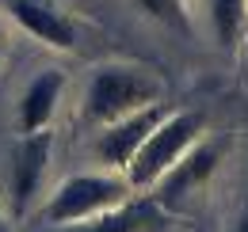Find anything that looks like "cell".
<instances>
[{
    "instance_id": "obj_1",
    "label": "cell",
    "mask_w": 248,
    "mask_h": 232,
    "mask_svg": "<svg viewBox=\"0 0 248 232\" xmlns=\"http://www.w3.org/2000/svg\"><path fill=\"white\" fill-rule=\"evenodd\" d=\"M164 84L156 80L149 69L138 65H103L95 69L88 91H84V118L95 126H111L119 118L134 115L149 103H160Z\"/></svg>"
},
{
    "instance_id": "obj_2",
    "label": "cell",
    "mask_w": 248,
    "mask_h": 232,
    "mask_svg": "<svg viewBox=\"0 0 248 232\" xmlns=\"http://www.w3.org/2000/svg\"><path fill=\"white\" fill-rule=\"evenodd\" d=\"M202 130H206V118L199 111H168L164 122L145 137V145L138 148V156L130 160V168H126L130 187H138V190L141 187H156L164 175L172 172V164L202 137Z\"/></svg>"
},
{
    "instance_id": "obj_3",
    "label": "cell",
    "mask_w": 248,
    "mask_h": 232,
    "mask_svg": "<svg viewBox=\"0 0 248 232\" xmlns=\"http://www.w3.org/2000/svg\"><path fill=\"white\" fill-rule=\"evenodd\" d=\"M126 194H130V179H119V175H73L46 202L42 221L58 225V229L77 225V221H88V217H99V213L123 205Z\"/></svg>"
},
{
    "instance_id": "obj_4",
    "label": "cell",
    "mask_w": 248,
    "mask_h": 232,
    "mask_svg": "<svg viewBox=\"0 0 248 232\" xmlns=\"http://www.w3.org/2000/svg\"><path fill=\"white\" fill-rule=\"evenodd\" d=\"M164 115H168L164 103H149V107H141V111H134V115H126V118H119V122H111V126H103V133L95 137V156H99L107 168L126 172L130 160L138 156V148L145 145V137L164 122Z\"/></svg>"
},
{
    "instance_id": "obj_5",
    "label": "cell",
    "mask_w": 248,
    "mask_h": 232,
    "mask_svg": "<svg viewBox=\"0 0 248 232\" xmlns=\"http://www.w3.org/2000/svg\"><path fill=\"white\" fill-rule=\"evenodd\" d=\"M221 156H225V141H202V137H199V141L172 164V172L156 183L160 198H164V202H176V198H187L191 190H199V187L217 172Z\"/></svg>"
},
{
    "instance_id": "obj_6",
    "label": "cell",
    "mask_w": 248,
    "mask_h": 232,
    "mask_svg": "<svg viewBox=\"0 0 248 232\" xmlns=\"http://www.w3.org/2000/svg\"><path fill=\"white\" fill-rule=\"evenodd\" d=\"M50 148H54V141L42 130V133H23V141L12 152V205L19 213L38 194V183H42L46 164H50Z\"/></svg>"
},
{
    "instance_id": "obj_7",
    "label": "cell",
    "mask_w": 248,
    "mask_h": 232,
    "mask_svg": "<svg viewBox=\"0 0 248 232\" xmlns=\"http://www.w3.org/2000/svg\"><path fill=\"white\" fill-rule=\"evenodd\" d=\"M8 12L38 42H46L54 50H73L77 46V27L65 19L54 4H46V0H8Z\"/></svg>"
},
{
    "instance_id": "obj_8",
    "label": "cell",
    "mask_w": 248,
    "mask_h": 232,
    "mask_svg": "<svg viewBox=\"0 0 248 232\" xmlns=\"http://www.w3.org/2000/svg\"><path fill=\"white\" fill-rule=\"evenodd\" d=\"M62 87H65V76L58 69L38 72L27 84L23 99H19V130L23 133H42L50 126V118H54L58 103H62Z\"/></svg>"
},
{
    "instance_id": "obj_9",
    "label": "cell",
    "mask_w": 248,
    "mask_h": 232,
    "mask_svg": "<svg viewBox=\"0 0 248 232\" xmlns=\"http://www.w3.org/2000/svg\"><path fill=\"white\" fill-rule=\"evenodd\" d=\"M156 217L153 202H130V205H115L99 217H88V221H77V225H65V232H141L149 221Z\"/></svg>"
},
{
    "instance_id": "obj_10",
    "label": "cell",
    "mask_w": 248,
    "mask_h": 232,
    "mask_svg": "<svg viewBox=\"0 0 248 232\" xmlns=\"http://www.w3.org/2000/svg\"><path fill=\"white\" fill-rule=\"evenodd\" d=\"M248 15V0H210V23H214V38L221 50H233L241 42Z\"/></svg>"
},
{
    "instance_id": "obj_11",
    "label": "cell",
    "mask_w": 248,
    "mask_h": 232,
    "mask_svg": "<svg viewBox=\"0 0 248 232\" xmlns=\"http://www.w3.org/2000/svg\"><path fill=\"white\" fill-rule=\"evenodd\" d=\"M138 8L172 30H191V15H187L184 0H138Z\"/></svg>"
},
{
    "instance_id": "obj_12",
    "label": "cell",
    "mask_w": 248,
    "mask_h": 232,
    "mask_svg": "<svg viewBox=\"0 0 248 232\" xmlns=\"http://www.w3.org/2000/svg\"><path fill=\"white\" fill-rule=\"evenodd\" d=\"M233 232H248V213L241 217V221H237V229H233Z\"/></svg>"
}]
</instances>
